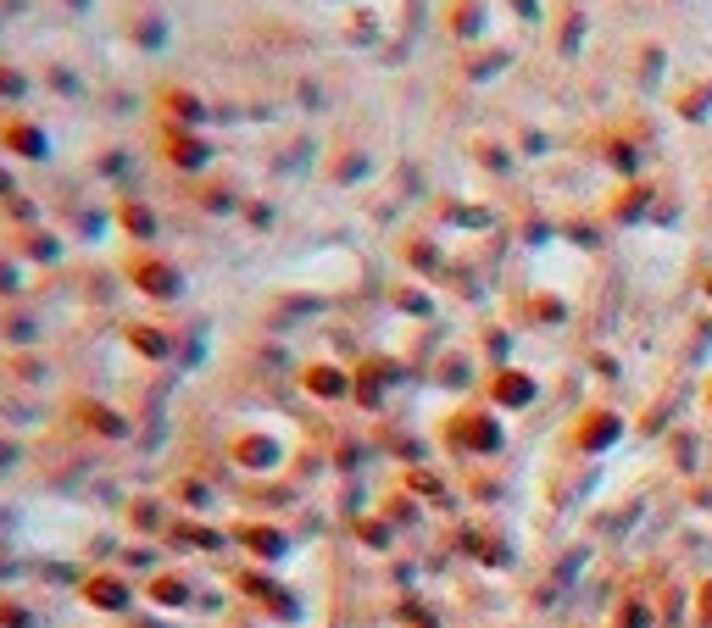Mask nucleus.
<instances>
[{"mask_svg": "<svg viewBox=\"0 0 712 628\" xmlns=\"http://www.w3.org/2000/svg\"><path fill=\"white\" fill-rule=\"evenodd\" d=\"M251 223H257V228H267V223H273V206H262V201H251Z\"/></svg>", "mask_w": 712, "mask_h": 628, "instance_id": "14", "label": "nucleus"}, {"mask_svg": "<svg viewBox=\"0 0 712 628\" xmlns=\"http://www.w3.org/2000/svg\"><path fill=\"white\" fill-rule=\"evenodd\" d=\"M28 251H34V256H45V262H57V256H62L57 234H28Z\"/></svg>", "mask_w": 712, "mask_h": 628, "instance_id": "12", "label": "nucleus"}, {"mask_svg": "<svg viewBox=\"0 0 712 628\" xmlns=\"http://www.w3.org/2000/svg\"><path fill=\"white\" fill-rule=\"evenodd\" d=\"M346 39L357 45V39H373V12L362 7V12H351V23H346Z\"/></svg>", "mask_w": 712, "mask_h": 628, "instance_id": "13", "label": "nucleus"}, {"mask_svg": "<svg viewBox=\"0 0 712 628\" xmlns=\"http://www.w3.org/2000/svg\"><path fill=\"white\" fill-rule=\"evenodd\" d=\"M28 95H34V73L17 67L12 56H0V106H7V112H23Z\"/></svg>", "mask_w": 712, "mask_h": 628, "instance_id": "5", "label": "nucleus"}, {"mask_svg": "<svg viewBox=\"0 0 712 628\" xmlns=\"http://www.w3.org/2000/svg\"><path fill=\"white\" fill-rule=\"evenodd\" d=\"M128 167H134V151H128V145H107V156L95 162V173H101V178H123Z\"/></svg>", "mask_w": 712, "mask_h": 628, "instance_id": "10", "label": "nucleus"}, {"mask_svg": "<svg viewBox=\"0 0 712 628\" xmlns=\"http://www.w3.org/2000/svg\"><path fill=\"white\" fill-rule=\"evenodd\" d=\"M196 201H201L207 212H223V217H228V212H240V189L212 178V184H201V196H196Z\"/></svg>", "mask_w": 712, "mask_h": 628, "instance_id": "7", "label": "nucleus"}, {"mask_svg": "<svg viewBox=\"0 0 712 628\" xmlns=\"http://www.w3.org/2000/svg\"><path fill=\"white\" fill-rule=\"evenodd\" d=\"M157 106H162V128H207L217 117V106L196 84H162L157 89Z\"/></svg>", "mask_w": 712, "mask_h": 628, "instance_id": "2", "label": "nucleus"}, {"mask_svg": "<svg viewBox=\"0 0 712 628\" xmlns=\"http://www.w3.org/2000/svg\"><path fill=\"white\" fill-rule=\"evenodd\" d=\"M128 45L134 51H146V56H162L167 51V39H173V23H167V12L162 7H139V12H128Z\"/></svg>", "mask_w": 712, "mask_h": 628, "instance_id": "4", "label": "nucleus"}, {"mask_svg": "<svg viewBox=\"0 0 712 628\" xmlns=\"http://www.w3.org/2000/svg\"><path fill=\"white\" fill-rule=\"evenodd\" d=\"M117 223H123L134 239H151V234H157V212L139 201V196H123V201H117Z\"/></svg>", "mask_w": 712, "mask_h": 628, "instance_id": "6", "label": "nucleus"}, {"mask_svg": "<svg viewBox=\"0 0 712 628\" xmlns=\"http://www.w3.org/2000/svg\"><path fill=\"white\" fill-rule=\"evenodd\" d=\"M0 151H12L17 162H51V128L34 112H0Z\"/></svg>", "mask_w": 712, "mask_h": 628, "instance_id": "1", "label": "nucleus"}, {"mask_svg": "<svg viewBox=\"0 0 712 628\" xmlns=\"http://www.w3.org/2000/svg\"><path fill=\"white\" fill-rule=\"evenodd\" d=\"M45 84H51L57 95H67V101H78V95H84V84H78V73H73L67 62H51V67H45Z\"/></svg>", "mask_w": 712, "mask_h": 628, "instance_id": "9", "label": "nucleus"}, {"mask_svg": "<svg viewBox=\"0 0 712 628\" xmlns=\"http://www.w3.org/2000/svg\"><path fill=\"white\" fill-rule=\"evenodd\" d=\"M0 23H7V17H0Z\"/></svg>", "mask_w": 712, "mask_h": 628, "instance_id": "16", "label": "nucleus"}, {"mask_svg": "<svg viewBox=\"0 0 712 628\" xmlns=\"http://www.w3.org/2000/svg\"><path fill=\"white\" fill-rule=\"evenodd\" d=\"M139 278H146L151 296H173V289H178V273L167 262H151V256H139Z\"/></svg>", "mask_w": 712, "mask_h": 628, "instance_id": "8", "label": "nucleus"}, {"mask_svg": "<svg viewBox=\"0 0 712 628\" xmlns=\"http://www.w3.org/2000/svg\"><path fill=\"white\" fill-rule=\"evenodd\" d=\"M89 7H95V0H67V12H73V17H84Z\"/></svg>", "mask_w": 712, "mask_h": 628, "instance_id": "15", "label": "nucleus"}, {"mask_svg": "<svg viewBox=\"0 0 712 628\" xmlns=\"http://www.w3.org/2000/svg\"><path fill=\"white\" fill-rule=\"evenodd\" d=\"M296 101H301V112H323V106H328L323 78H301V84H296Z\"/></svg>", "mask_w": 712, "mask_h": 628, "instance_id": "11", "label": "nucleus"}, {"mask_svg": "<svg viewBox=\"0 0 712 628\" xmlns=\"http://www.w3.org/2000/svg\"><path fill=\"white\" fill-rule=\"evenodd\" d=\"M217 156V145L207 139V128H162V162L173 173H207Z\"/></svg>", "mask_w": 712, "mask_h": 628, "instance_id": "3", "label": "nucleus"}]
</instances>
